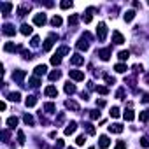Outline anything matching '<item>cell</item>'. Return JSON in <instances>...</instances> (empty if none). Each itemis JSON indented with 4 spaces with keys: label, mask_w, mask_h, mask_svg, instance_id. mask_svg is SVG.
I'll list each match as a JSON object with an SVG mask.
<instances>
[{
    "label": "cell",
    "mask_w": 149,
    "mask_h": 149,
    "mask_svg": "<svg viewBox=\"0 0 149 149\" xmlns=\"http://www.w3.org/2000/svg\"><path fill=\"white\" fill-rule=\"evenodd\" d=\"M88 41H91V33H84L83 35V39L79 41L77 44H75V47L79 49V51H88V47H89V44H88Z\"/></svg>",
    "instance_id": "1"
},
{
    "label": "cell",
    "mask_w": 149,
    "mask_h": 149,
    "mask_svg": "<svg viewBox=\"0 0 149 149\" xmlns=\"http://www.w3.org/2000/svg\"><path fill=\"white\" fill-rule=\"evenodd\" d=\"M96 37H98V41H105V37H107V26H105V23H98Z\"/></svg>",
    "instance_id": "2"
},
{
    "label": "cell",
    "mask_w": 149,
    "mask_h": 149,
    "mask_svg": "<svg viewBox=\"0 0 149 149\" xmlns=\"http://www.w3.org/2000/svg\"><path fill=\"white\" fill-rule=\"evenodd\" d=\"M54 41H58V35H54V33H49V37L46 39V42H44V51H49V49L53 47V44H54Z\"/></svg>",
    "instance_id": "3"
},
{
    "label": "cell",
    "mask_w": 149,
    "mask_h": 149,
    "mask_svg": "<svg viewBox=\"0 0 149 149\" xmlns=\"http://www.w3.org/2000/svg\"><path fill=\"white\" fill-rule=\"evenodd\" d=\"M68 75L74 81H84V72H81V70H68Z\"/></svg>",
    "instance_id": "4"
},
{
    "label": "cell",
    "mask_w": 149,
    "mask_h": 149,
    "mask_svg": "<svg viewBox=\"0 0 149 149\" xmlns=\"http://www.w3.org/2000/svg\"><path fill=\"white\" fill-rule=\"evenodd\" d=\"M33 25H37V26L46 25V14H42V12L35 14V16H33Z\"/></svg>",
    "instance_id": "5"
},
{
    "label": "cell",
    "mask_w": 149,
    "mask_h": 149,
    "mask_svg": "<svg viewBox=\"0 0 149 149\" xmlns=\"http://www.w3.org/2000/svg\"><path fill=\"white\" fill-rule=\"evenodd\" d=\"M25 75H26V72H25V70H14V72H12V79H14L16 83H19V84L23 83Z\"/></svg>",
    "instance_id": "6"
},
{
    "label": "cell",
    "mask_w": 149,
    "mask_h": 149,
    "mask_svg": "<svg viewBox=\"0 0 149 149\" xmlns=\"http://www.w3.org/2000/svg\"><path fill=\"white\" fill-rule=\"evenodd\" d=\"M96 54L100 56V60H104V62H107V60L111 58V47H104V49H100V51H98Z\"/></svg>",
    "instance_id": "7"
},
{
    "label": "cell",
    "mask_w": 149,
    "mask_h": 149,
    "mask_svg": "<svg viewBox=\"0 0 149 149\" xmlns=\"http://www.w3.org/2000/svg\"><path fill=\"white\" fill-rule=\"evenodd\" d=\"M2 32H4V35L11 37V35H14V33H16V30H14V26H12V25L5 23V25H4V28H2Z\"/></svg>",
    "instance_id": "8"
},
{
    "label": "cell",
    "mask_w": 149,
    "mask_h": 149,
    "mask_svg": "<svg viewBox=\"0 0 149 149\" xmlns=\"http://www.w3.org/2000/svg\"><path fill=\"white\" fill-rule=\"evenodd\" d=\"M109 144H111V140H109L107 135H102L100 138H98V146H100V149H107Z\"/></svg>",
    "instance_id": "9"
},
{
    "label": "cell",
    "mask_w": 149,
    "mask_h": 149,
    "mask_svg": "<svg viewBox=\"0 0 149 149\" xmlns=\"http://www.w3.org/2000/svg\"><path fill=\"white\" fill-rule=\"evenodd\" d=\"M133 111H132V102H128V109L125 111V119L126 121H133Z\"/></svg>",
    "instance_id": "10"
},
{
    "label": "cell",
    "mask_w": 149,
    "mask_h": 149,
    "mask_svg": "<svg viewBox=\"0 0 149 149\" xmlns=\"http://www.w3.org/2000/svg\"><path fill=\"white\" fill-rule=\"evenodd\" d=\"M70 63H72V65H83V63H84V56H81V54H74V56L70 58Z\"/></svg>",
    "instance_id": "11"
},
{
    "label": "cell",
    "mask_w": 149,
    "mask_h": 149,
    "mask_svg": "<svg viewBox=\"0 0 149 149\" xmlns=\"http://www.w3.org/2000/svg\"><path fill=\"white\" fill-rule=\"evenodd\" d=\"M112 42H114V44H123V42H125V37H123V33L114 32V33H112Z\"/></svg>",
    "instance_id": "12"
},
{
    "label": "cell",
    "mask_w": 149,
    "mask_h": 149,
    "mask_svg": "<svg viewBox=\"0 0 149 149\" xmlns=\"http://www.w3.org/2000/svg\"><path fill=\"white\" fill-rule=\"evenodd\" d=\"M75 128H77V123L75 121H70V123L67 125V128H65V135H72L75 132Z\"/></svg>",
    "instance_id": "13"
},
{
    "label": "cell",
    "mask_w": 149,
    "mask_h": 149,
    "mask_svg": "<svg viewBox=\"0 0 149 149\" xmlns=\"http://www.w3.org/2000/svg\"><path fill=\"white\" fill-rule=\"evenodd\" d=\"M44 93H46V96H58V89L54 86H47L44 89Z\"/></svg>",
    "instance_id": "14"
},
{
    "label": "cell",
    "mask_w": 149,
    "mask_h": 149,
    "mask_svg": "<svg viewBox=\"0 0 149 149\" xmlns=\"http://www.w3.org/2000/svg\"><path fill=\"white\" fill-rule=\"evenodd\" d=\"M0 7H2V14L4 16H9V12H11V9H12V4L11 2H4Z\"/></svg>",
    "instance_id": "15"
},
{
    "label": "cell",
    "mask_w": 149,
    "mask_h": 149,
    "mask_svg": "<svg viewBox=\"0 0 149 149\" xmlns=\"http://www.w3.org/2000/svg\"><path fill=\"white\" fill-rule=\"evenodd\" d=\"M109 132H112V133H121V132H123V125L114 123V125L109 126Z\"/></svg>",
    "instance_id": "16"
},
{
    "label": "cell",
    "mask_w": 149,
    "mask_h": 149,
    "mask_svg": "<svg viewBox=\"0 0 149 149\" xmlns=\"http://www.w3.org/2000/svg\"><path fill=\"white\" fill-rule=\"evenodd\" d=\"M47 72V67L46 65H37L35 67V75H44Z\"/></svg>",
    "instance_id": "17"
},
{
    "label": "cell",
    "mask_w": 149,
    "mask_h": 149,
    "mask_svg": "<svg viewBox=\"0 0 149 149\" xmlns=\"http://www.w3.org/2000/svg\"><path fill=\"white\" fill-rule=\"evenodd\" d=\"M32 32H33V28L30 26V25H26V23L21 25V33H23V35H30Z\"/></svg>",
    "instance_id": "18"
},
{
    "label": "cell",
    "mask_w": 149,
    "mask_h": 149,
    "mask_svg": "<svg viewBox=\"0 0 149 149\" xmlns=\"http://www.w3.org/2000/svg\"><path fill=\"white\" fill-rule=\"evenodd\" d=\"M65 93H67V95H72V93H75V84H72V83H67V84H65Z\"/></svg>",
    "instance_id": "19"
},
{
    "label": "cell",
    "mask_w": 149,
    "mask_h": 149,
    "mask_svg": "<svg viewBox=\"0 0 149 149\" xmlns=\"http://www.w3.org/2000/svg\"><path fill=\"white\" fill-rule=\"evenodd\" d=\"M93 11H95L93 7H89L88 11H86V14L83 16V21H84V23H89V21H91V12H93Z\"/></svg>",
    "instance_id": "20"
},
{
    "label": "cell",
    "mask_w": 149,
    "mask_h": 149,
    "mask_svg": "<svg viewBox=\"0 0 149 149\" xmlns=\"http://www.w3.org/2000/svg\"><path fill=\"white\" fill-rule=\"evenodd\" d=\"M25 104H26V107H33V105L37 104V96H33V95H30V96L26 98V102H25Z\"/></svg>",
    "instance_id": "21"
},
{
    "label": "cell",
    "mask_w": 149,
    "mask_h": 149,
    "mask_svg": "<svg viewBox=\"0 0 149 149\" xmlns=\"http://www.w3.org/2000/svg\"><path fill=\"white\" fill-rule=\"evenodd\" d=\"M7 98H9L11 102H19V98H21V95H19L18 91H16V93H7Z\"/></svg>",
    "instance_id": "22"
},
{
    "label": "cell",
    "mask_w": 149,
    "mask_h": 149,
    "mask_svg": "<svg viewBox=\"0 0 149 149\" xmlns=\"http://www.w3.org/2000/svg\"><path fill=\"white\" fill-rule=\"evenodd\" d=\"M65 107H67V109H72V111H79V105H77L75 102H72V100H67V102H65Z\"/></svg>",
    "instance_id": "23"
},
{
    "label": "cell",
    "mask_w": 149,
    "mask_h": 149,
    "mask_svg": "<svg viewBox=\"0 0 149 149\" xmlns=\"http://www.w3.org/2000/svg\"><path fill=\"white\" fill-rule=\"evenodd\" d=\"M28 11H30V5H21V7L18 9V16H21V18H23Z\"/></svg>",
    "instance_id": "24"
},
{
    "label": "cell",
    "mask_w": 149,
    "mask_h": 149,
    "mask_svg": "<svg viewBox=\"0 0 149 149\" xmlns=\"http://www.w3.org/2000/svg\"><path fill=\"white\" fill-rule=\"evenodd\" d=\"M133 18H135V11H126V12H125V21H126V23H130Z\"/></svg>",
    "instance_id": "25"
},
{
    "label": "cell",
    "mask_w": 149,
    "mask_h": 149,
    "mask_svg": "<svg viewBox=\"0 0 149 149\" xmlns=\"http://www.w3.org/2000/svg\"><path fill=\"white\" fill-rule=\"evenodd\" d=\"M114 70H116V72H119V74H123V72H126V70H128V68H126V65H125V63H117V65L114 67Z\"/></svg>",
    "instance_id": "26"
},
{
    "label": "cell",
    "mask_w": 149,
    "mask_h": 149,
    "mask_svg": "<svg viewBox=\"0 0 149 149\" xmlns=\"http://www.w3.org/2000/svg\"><path fill=\"white\" fill-rule=\"evenodd\" d=\"M16 125H18V117H14V116H11V117H9V119H7V126H9V128H14Z\"/></svg>",
    "instance_id": "27"
},
{
    "label": "cell",
    "mask_w": 149,
    "mask_h": 149,
    "mask_svg": "<svg viewBox=\"0 0 149 149\" xmlns=\"http://www.w3.org/2000/svg\"><path fill=\"white\" fill-rule=\"evenodd\" d=\"M54 109H56V107H54V104H51V102H47V104L44 105V111H46V112H49V114L54 112Z\"/></svg>",
    "instance_id": "28"
},
{
    "label": "cell",
    "mask_w": 149,
    "mask_h": 149,
    "mask_svg": "<svg viewBox=\"0 0 149 149\" xmlns=\"http://www.w3.org/2000/svg\"><path fill=\"white\" fill-rule=\"evenodd\" d=\"M62 23H63V19L60 18V16H54V18L51 19V25H53V26H60Z\"/></svg>",
    "instance_id": "29"
},
{
    "label": "cell",
    "mask_w": 149,
    "mask_h": 149,
    "mask_svg": "<svg viewBox=\"0 0 149 149\" xmlns=\"http://www.w3.org/2000/svg\"><path fill=\"white\" fill-rule=\"evenodd\" d=\"M77 21H79V16H77V14H72L70 18H68V25H72V26H75Z\"/></svg>",
    "instance_id": "30"
},
{
    "label": "cell",
    "mask_w": 149,
    "mask_h": 149,
    "mask_svg": "<svg viewBox=\"0 0 149 149\" xmlns=\"http://www.w3.org/2000/svg\"><path fill=\"white\" fill-rule=\"evenodd\" d=\"M60 75H62V74H60V70H53L51 74H49V79H51V81H58Z\"/></svg>",
    "instance_id": "31"
},
{
    "label": "cell",
    "mask_w": 149,
    "mask_h": 149,
    "mask_svg": "<svg viewBox=\"0 0 149 149\" xmlns=\"http://www.w3.org/2000/svg\"><path fill=\"white\" fill-rule=\"evenodd\" d=\"M18 47H14V44L12 42H7L5 46H4V51H7V53H11V51H16Z\"/></svg>",
    "instance_id": "32"
},
{
    "label": "cell",
    "mask_w": 149,
    "mask_h": 149,
    "mask_svg": "<svg viewBox=\"0 0 149 149\" xmlns=\"http://www.w3.org/2000/svg\"><path fill=\"white\" fill-rule=\"evenodd\" d=\"M23 121H25L26 125H30V126H33V117L30 116V114H25V116H23Z\"/></svg>",
    "instance_id": "33"
},
{
    "label": "cell",
    "mask_w": 149,
    "mask_h": 149,
    "mask_svg": "<svg viewBox=\"0 0 149 149\" xmlns=\"http://www.w3.org/2000/svg\"><path fill=\"white\" fill-rule=\"evenodd\" d=\"M140 121L142 123H147L149 121V111H142L140 112Z\"/></svg>",
    "instance_id": "34"
},
{
    "label": "cell",
    "mask_w": 149,
    "mask_h": 149,
    "mask_svg": "<svg viewBox=\"0 0 149 149\" xmlns=\"http://www.w3.org/2000/svg\"><path fill=\"white\" fill-rule=\"evenodd\" d=\"M56 54H58V56H62V54H68V47H67V46H62V47H60L58 51H56Z\"/></svg>",
    "instance_id": "35"
},
{
    "label": "cell",
    "mask_w": 149,
    "mask_h": 149,
    "mask_svg": "<svg viewBox=\"0 0 149 149\" xmlns=\"http://www.w3.org/2000/svg\"><path fill=\"white\" fill-rule=\"evenodd\" d=\"M60 63H62V56L54 54V56L51 58V65H60Z\"/></svg>",
    "instance_id": "36"
},
{
    "label": "cell",
    "mask_w": 149,
    "mask_h": 149,
    "mask_svg": "<svg viewBox=\"0 0 149 149\" xmlns=\"http://www.w3.org/2000/svg\"><path fill=\"white\" fill-rule=\"evenodd\" d=\"M119 60H128V56H130V51H119Z\"/></svg>",
    "instance_id": "37"
},
{
    "label": "cell",
    "mask_w": 149,
    "mask_h": 149,
    "mask_svg": "<svg viewBox=\"0 0 149 149\" xmlns=\"http://www.w3.org/2000/svg\"><path fill=\"white\" fill-rule=\"evenodd\" d=\"M109 114H111V117H119V109H117V107H112Z\"/></svg>",
    "instance_id": "38"
},
{
    "label": "cell",
    "mask_w": 149,
    "mask_h": 149,
    "mask_svg": "<svg viewBox=\"0 0 149 149\" xmlns=\"http://www.w3.org/2000/svg\"><path fill=\"white\" fill-rule=\"evenodd\" d=\"M39 84H41V81H39V77H32V79H30V86H33V88H37Z\"/></svg>",
    "instance_id": "39"
},
{
    "label": "cell",
    "mask_w": 149,
    "mask_h": 149,
    "mask_svg": "<svg viewBox=\"0 0 149 149\" xmlns=\"http://www.w3.org/2000/svg\"><path fill=\"white\" fill-rule=\"evenodd\" d=\"M84 126H86V132H88L89 135H95V128H93V125H89V123H86Z\"/></svg>",
    "instance_id": "40"
},
{
    "label": "cell",
    "mask_w": 149,
    "mask_h": 149,
    "mask_svg": "<svg viewBox=\"0 0 149 149\" xmlns=\"http://www.w3.org/2000/svg\"><path fill=\"white\" fill-rule=\"evenodd\" d=\"M18 142H19V144H25V133H23L21 130L18 132Z\"/></svg>",
    "instance_id": "41"
},
{
    "label": "cell",
    "mask_w": 149,
    "mask_h": 149,
    "mask_svg": "<svg viewBox=\"0 0 149 149\" xmlns=\"http://www.w3.org/2000/svg\"><path fill=\"white\" fill-rule=\"evenodd\" d=\"M75 142H77V146H83V144L86 142V137H84V135H79V137L75 138Z\"/></svg>",
    "instance_id": "42"
},
{
    "label": "cell",
    "mask_w": 149,
    "mask_h": 149,
    "mask_svg": "<svg viewBox=\"0 0 149 149\" xmlns=\"http://www.w3.org/2000/svg\"><path fill=\"white\" fill-rule=\"evenodd\" d=\"M96 91L100 93V95H107V93H109V89H107L105 86H98V88H96Z\"/></svg>",
    "instance_id": "43"
},
{
    "label": "cell",
    "mask_w": 149,
    "mask_h": 149,
    "mask_svg": "<svg viewBox=\"0 0 149 149\" xmlns=\"http://www.w3.org/2000/svg\"><path fill=\"white\" fill-rule=\"evenodd\" d=\"M60 7H62V9H70V7H72V2L65 0V2H62V4H60Z\"/></svg>",
    "instance_id": "44"
},
{
    "label": "cell",
    "mask_w": 149,
    "mask_h": 149,
    "mask_svg": "<svg viewBox=\"0 0 149 149\" xmlns=\"http://www.w3.org/2000/svg\"><path fill=\"white\" fill-rule=\"evenodd\" d=\"M89 117H91V119H98V117H100V112H98V111H89Z\"/></svg>",
    "instance_id": "45"
},
{
    "label": "cell",
    "mask_w": 149,
    "mask_h": 149,
    "mask_svg": "<svg viewBox=\"0 0 149 149\" xmlns=\"http://www.w3.org/2000/svg\"><path fill=\"white\" fill-rule=\"evenodd\" d=\"M123 96H125V89H117V93H116V98H119V100H123Z\"/></svg>",
    "instance_id": "46"
},
{
    "label": "cell",
    "mask_w": 149,
    "mask_h": 149,
    "mask_svg": "<svg viewBox=\"0 0 149 149\" xmlns=\"http://www.w3.org/2000/svg\"><path fill=\"white\" fill-rule=\"evenodd\" d=\"M105 83H107V84H114V83H116V79L111 77V75H105Z\"/></svg>",
    "instance_id": "47"
},
{
    "label": "cell",
    "mask_w": 149,
    "mask_h": 149,
    "mask_svg": "<svg viewBox=\"0 0 149 149\" xmlns=\"http://www.w3.org/2000/svg\"><path fill=\"white\" fill-rule=\"evenodd\" d=\"M2 137H4V142H9V137H11V133H9V130H4Z\"/></svg>",
    "instance_id": "48"
},
{
    "label": "cell",
    "mask_w": 149,
    "mask_h": 149,
    "mask_svg": "<svg viewBox=\"0 0 149 149\" xmlns=\"http://www.w3.org/2000/svg\"><path fill=\"white\" fill-rule=\"evenodd\" d=\"M140 144H142L144 147H149V138H147V137H142V138H140Z\"/></svg>",
    "instance_id": "49"
},
{
    "label": "cell",
    "mask_w": 149,
    "mask_h": 149,
    "mask_svg": "<svg viewBox=\"0 0 149 149\" xmlns=\"http://www.w3.org/2000/svg\"><path fill=\"white\" fill-rule=\"evenodd\" d=\"M116 149H126V144H125L123 140H117V144H116Z\"/></svg>",
    "instance_id": "50"
},
{
    "label": "cell",
    "mask_w": 149,
    "mask_h": 149,
    "mask_svg": "<svg viewBox=\"0 0 149 149\" xmlns=\"http://www.w3.org/2000/svg\"><path fill=\"white\" fill-rule=\"evenodd\" d=\"M63 121H65V114H60V116H58V119H56V125H62Z\"/></svg>",
    "instance_id": "51"
},
{
    "label": "cell",
    "mask_w": 149,
    "mask_h": 149,
    "mask_svg": "<svg viewBox=\"0 0 149 149\" xmlns=\"http://www.w3.org/2000/svg\"><path fill=\"white\" fill-rule=\"evenodd\" d=\"M39 41H41V39H39V37L35 35V37L32 39V46H33V47H37V46H39Z\"/></svg>",
    "instance_id": "52"
},
{
    "label": "cell",
    "mask_w": 149,
    "mask_h": 149,
    "mask_svg": "<svg viewBox=\"0 0 149 149\" xmlns=\"http://www.w3.org/2000/svg\"><path fill=\"white\" fill-rule=\"evenodd\" d=\"M65 147V142L63 140H56V149H63Z\"/></svg>",
    "instance_id": "53"
},
{
    "label": "cell",
    "mask_w": 149,
    "mask_h": 149,
    "mask_svg": "<svg viewBox=\"0 0 149 149\" xmlns=\"http://www.w3.org/2000/svg\"><path fill=\"white\" fill-rule=\"evenodd\" d=\"M96 107H105V100H96Z\"/></svg>",
    "instance_id": "54"
},
{
    "label": "cell",
    "mask_w": 149,
    "mask_h": 149,
    "mask_svg": "<svg viewBox=\"0 0 149 149\" xmlns=\"http://www.w3.org/2000/svg\"><path fill=\"white\" fill-rule=\"evenodd\" d=\"M142 102H144V104H147V102H149V95H147V93L142 96Z\"/></svg>",
    "instance_id": "55"
},
{
    "label": "cell",
    "mask_w": 149,
    "mask_h": 149,
    "mask_svg": "<svg viewBox=\"0 0 149 149\" xmlns=\"http://www.w3.org/2000/svg\"><path fill=\"white\" fill-rule=\"evenodd\" d=\"M5 107H7L5 102H0V109H2V111H5Z\"/></svg>",
    "instance_id": "56"
},
{
    "label": "cell",
    "mask_w": 149,
    "mask_h": 149,
    "mask_svg": "<svg viewBox=\"0 0 149 149\" xmlns=\"http://www.w3.org/2000/svg\"><path fill=\"white\" fill-rule=\"evenodd\" d=\"M68 149H74V147H68Z\"/></svg>",
    "instance_id": "57"
},
{
    "label": "cell",
    "mask_w": 149,
    "mask_h": 149,
    "mask_svg": "<svg viewBox=\"0 0 149 149\" xmlns=\"http://www.w3.org/2000/svg\"><path fill=\"white\" fill-rule=\"evenodd\" d=\"M89 149H95V147H89Z\"/></svg>",
    "instance_id": "58"
}]
</instances>
